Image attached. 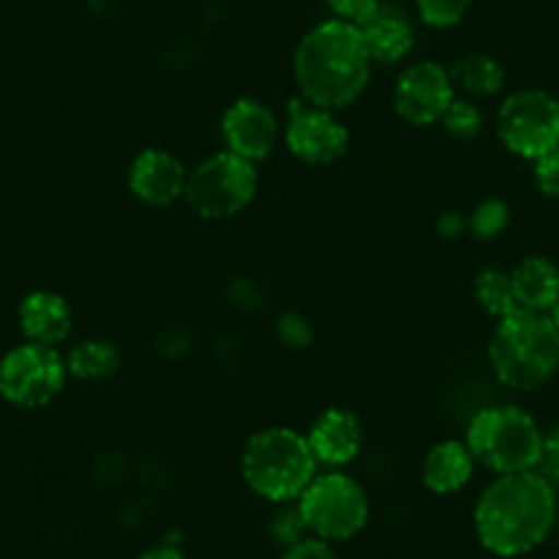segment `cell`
Segmentation results:
<instances>
[{"label":"cell","mask_w":559,"mask_h":559,"mask_svg":"<svg viewBox=\"0 0 559 559\" xmlns=\"http://www.w3.org/2000/svg\"><path fill=\"white\" fill-rule=\"evenodd\" d=\"M557 515L554 486L532 472L499 475L475 508V530L497 557H521L548 537Z\"/></svg>","instance_id":"1"},{"label":"cell","mask_w":559,"mask_h":559,"mask_svg":"<svg viewBox=\"0 0 559 559\" xmlns=\"http://www.w3.org/2000/svg\"><path fill=\"white\" fill-rule=\"evenodd\" d=\"M294 74L308 105L321 110L352 105L370 80V56L357 25L346 20L316 25L299 41Z\"/></svg>","instance_id":"2"},{"label":"cell","mask_w":559,"mask_h":559,"mask_svg":"<svg viewBox=\"0 0 559 559\" xmlns=\"http://www.w3.org/2000/svg\"><path fill=\"white\" fill-rule=\"evenodd\" d=\"M493 373L513 390H537L559 368V330L548 313L515 310L499 321L488 346Z\"/></svg>","instance_id":"3"},{"label":"cell","mask_w":559,"mask_h":559,"mask_svg":"<svg viewBox=\"0 0 559 559\" xmlns=\"http://www.w3.org/2000/svg\"><path fill=\"white\" fill-rule=\"evenodd\" d=\"M313 450L308 437L294 428H266L250 437L241 453V475L245 483L269 502L286 504L302 497L305 488L316 477Z\"/></svg>","instance_id":"4"},{"label":"cell","mask_w":559,"mask_h":559,"mask_svg":"<svg viewBox=\"0 0 559 559\" xmlns=\"http://www.w3.org/2000/svg\"><path fill=\"white\" fill-rule=\"evenodd\" d=\"M466 448L475 464L497 475L532 472L543 453V431L519 406H491L472 417Z\"/></svg>","instance_id":"5"},{"label":"cell","mask_w":559,"mask_h":559,"mask_svg":"<svg viewBox=\"0 0 559 559\" xmlns=\"http://www.w3.org/2000/svg\"><path fill=\"white\" fill-rule=\"evenodd\" d=\"M299 513L313 537L326 543L348 540L368 524L370 504L362 486L341 472L316 475L299 497Z\"/></svg>","instance_id":"6"},{"label":"cell","mask_w":559,"mask_h":559,"mask_svg":"<svg viewBox=\"0 0 559 559\" xmlns=\"http://www.w3.org/2000/svg\"><path fill=\"white\" fill-rule=\"evenodd\" d=\"M255 165L236 154L223 152L203 159L187 176L185 198L203 219H225L239 214L255 195Z\"/></svg>","instance_id":"7"},{"label":"cell","mask_w":559,"mask_h":559,"mask_svg":"<svg viewBox=\"0 0 559 559\" xmlns=\"http://www.w3.org/2000/svg\"><path fill=\"white\" fill-rule=\"evenodd\" d=\"M497 132L504 148L519 157H546L559 148V102L546 91H519L499 107Z\"/></svg>","instance_id":"8"},{"label":"cell","mask_w":559,"mask_h":559,"mask_svg":"<svg viewBox=\"0 0 559 559\" xmlns=\"http://www.w3.org/2000/svg\"><path fill=\"white\" fill-rule=\"evenodd\" d=\"M67 359L56 346L23 343L0 359V395L23 408L47 406L67 381Z\"/></svg>","instance_id":"9"},{"label":"cell","mask_w":559,"mask_h":559,"mask_svg":"<svg viewBox=\"0 0 559 559\" xmlns=\"http://www.w3.org/2000/svg\"><path fill=\"white\" fill-rule=\"evenodd\" d=\"M453 99V78H450L448 69L433 61L412 63L397 78L395 94H392L397 116L414 127L442 121L444 110Z\"/></svg>","instance_id":"10"},{"label":"cell","mask_w":559,"mask_h":559,"mask_svg":"<svg viewBox=\"0 0 559 559\" xmlns=\"http://www.w3.org/2000/svg\"><path fill=\"white\" fill-rule=\"evenodd\" d=\"M286 146L302 163L330 165L346 154L348 132L332 110L313 105L299 107V102H294L286 127Z\"/></svg>","instance_id":"11"},{"label":"cell","mask_w":559,"mask_h":559,"mask_svg":"<svg viewBox=\"0 0 559 559\" xmlns=\"http://www.w3.org/2000/svg\"><path fill=\"white\" fill-rule=\"evenodd\" d=\"M223 134L230 154L255 165L277 143V118L263 102L236 99L223 116Z\"/></svg>","instance_id":"12"},{"label":"cell","mask_w":559,"mask_h":559,"mask_svg":"<svg viewBox=\"0 0 559 559\" xmlns=\"http://www.w3.org/2000/svg\"><path fill=\"white\" fill-rule=\"evenodd\" d=\"M187 168L163 148H146L129 168V190L148 206H168L185 195Z\"/></svg>","instance_id":"13"},{"label":"cell","mask_w":559,"mask_h":559,"mask_svg":"<svg viewBox=\"0 0 559 559\" xmlns=\"http://www.w3.org/2000/svg\"><path fill=\"white\" fill-rule=\"evenodd\" d=\"M365 431L362 423L348 408H330L313 423L308 433V444L316 461L330 466H346L362 450Z\"/></svg>","instance_id":"14"},{"label":"cell","mask_w":559,"mask_h":559,"mask_svg":"<svg viewBox=\"0 0 559 559\" xmlns=\"http://www.w3.org/2000/svg\"><path fill=\"white\" fill-rule=\"evenodd\" d=\"M357 31L362 36L370 61L376 63L401 61L414 45V31L406 14L395 7H384V3H379L368 17L359 20Z\"/></svg>","instance_id":"15"},{"label":"cell","mask_w":559,"mask_h":559,"mask_svg":"<svg viewBox=\"0 0 559 559\" xmlns=\"http://www.w3.org/2000/svg\"><path fill=\"white\" fill-rule=\"evenodd\" d=\"M17 319L28 343H41V346H58L72 332V308L61 294L52 292L28 294L20 302Z\"/></svg>","instance_id":"16"},{"label":"cell","mask_w":559,"mask_h":559,"mask_svg":"<svg viewBox=\"0 0 559 559\" xmlns=\"http://www.w3.org/2000/svg\"><path fill=\"white\" fill-rule=\"evenodd\" d=\"M510 280H513L519 310L551 313V308L559 299V269L554 266L548 258H524V261L510 272Z\"/></svg>","instance_id":"17"},{"label":"cell","mask_w":559,"mask_h":559,"mask_svg":"<svg viewBox=\"0 0 559 559\" xmlns=\"http://www.w3.org/2000/svg\"><path fill=\"white\" fill-rule=\"evenodd\" d=\"M475 459L466 442H439L423 461V483L433 493H455L472 480Z\"/></svg>","instance_id":"18"},{"label":"cell","mask_w":559,"mask_h":559,"mask_svg":"<svg viewBox=\"0 0 559 559\" xmlns=\"http://www.w3.org/2000/svg\"><path fill=\"white\" fill-rule=\"evenodd\" d=\"M121 368V352L110 341H83L67 354V370L74 379L102 381Z\"/></svg>","instance_id":"19"},{"label":"cell","mask_w":559,"mask_h":559,"mask_svg":"<svg viewBox=\"0 0 559 559\" xmlns=\"http://www.w3.org/2000/svg\"><path fill=\"white\" fill-rule=\"evenodd\" d=\"M453 83L466 88L469 94L477 96H493L502 91L504 85V69L497 58L486 56V52H469V56L459 58L450 69Z\"/></svg>","instance_id":"20"},{"label":"cell","mask_w":559,"mask_h":559,"mask_svg":"<svg viewBox=\"0 0 559 559\" xmlns=\"http://www.w3.org/2000/svg\"><path fill=\"white\" fill-rule=\"evenodd\" d=\"M475 297L477 302H480V308L499 321H502L504 316L519 310V302H515V292H513V280H510V274L502 272V269H483V272L477 274Z\"/></svg>","instance_id":"21"},{"label":"cell","mask_w":559,"mask_h":559,"mask_svg":"<svg viewBox=\"0 0 559 559\" xmlns=\"http://www.w3.org/2000/svg\"><path fill=\"white\" fill-rule=\"evenodd\" d=\"M442 123H444V129H448V134H453V138L472 140V138H477V134H480L483 116H480V110L472 105V102L453 99V102H450L448 110H444Z\"/></svg>","instance_id":"22"},{"label":"cell","mask_w":559,"mask_h":559,"mask_svg":"<svg viewBox=\"0 0 559 559\" xmlns=\"http://www.w3.org/2000/svg\"><path fill=\"white\" fill-rule=\"evenodd\" d=\"M510 209L504 206L502 201H483L480 206L475 209L469 219V230L477 236V239H493V236L502 234L508 228Z\"/></svg>","instance_id":"23"},{"label":"cell","mask_w":559,"mask_h":559,"mask_svg":"<svg viewBox=\"0 0 559 559\" xmlns=\"http://www.w3.org/2000/svg\"><path fill=\"white\" fill-rule=\"evenodd\" d=\"M472 0H417L419 17L426 20L433 28H450L461 23Z\"/></svg>","instance_id":"24"},{"label":"cell","mask_w":559,"mask_h":559,"mask_svg":"<svg viewBox=\"0 0 559 559\" xmlns=\"http://www.w3.org/2000/svg\"><path fill=\"white\" fill-rule=\"evenodd\" d=\"M305 532H308V526H305L299 508L280 510V513L272 519V524H269V535H272V540L277 543V546H286V548L302 540Z\"/></svg>","instance_id":"25"},{"label":"cell","mask_w":559,"mask_h":559,"mask_svg":"<svg viewBox=\"0 0 559 559\" xmlns=\"http://www.w3.org/2000/svg\"><path fill=\"white\" fill-rule=\"evenodd\" d=\"M535 185L543 195L559 201V148L535 159Z\"/></svg>","instance_id":"26"},{"label":"cell","mask_w":559,"mask_h":559,"mask_svg":"<svg viewBox=\"0 0 559 559\" xmlns=\"http://www.w3.org/2000/svg\"><path fill=\"white\" fill-rule=\"evenodd\" d=\"M535 472L540 477H546L551 486H559V426L543 437V453L537 461Z\"/></svg>","instance_id":"27"},{"label":"cell","mask_w":559,"mask_h":559,"mask_svg":"<svg viewBox=\"0 0 559 559\" xmlns=\"http://www.w3.org/2000/svg\"><path fill=\"white\" fill-rule=\"evenodd\" d=\"M283 559H337V554L332 543L321 540V537H302V540L286 548Z\"/></svg>","instance_id":"28"},{"label":"cell","mask_w":559,"mask_h":559,"mask_svg":"<svg viewBox=\"0 0 559 559\" xmlns=\"http://www.w3.org/2000/svg\"><path fill=\"white\" fill-rule=\"evenodd\" d=\"M332 7V12L337 14V20H346V23L357 25L359 20L368 17L381 0H326Z\"/></svg>","instance_id":"29"},{"label":"cell","mask_w":559,"mask_h":559,"mask_svg":"<svg viewBox=\"0 0 559 559\" xmlns=\"http://www.w3.org/2000/svg\"><path fill=\"white\" fill-rule=\"evenodd\" d=\"M138 559H185V554L174 546H157V548H148V551H143Z\"/></svg>","instance_id":"30"},{"label":"cell","mask_w":559,"mask_h":559,"mask_svg":"<svg viewBox=\"0 0 559 559\" xmlns=\"http://www.w3.org/2000/svg\"><path fill=\"white\" fill-rule=\"evenodd\" d=\"M548 316H551V321L557 324V330H559V299H557V305H554L551 313H548Z\"/></svg>","instance_id":"31"}]
</instances>
